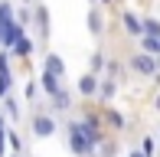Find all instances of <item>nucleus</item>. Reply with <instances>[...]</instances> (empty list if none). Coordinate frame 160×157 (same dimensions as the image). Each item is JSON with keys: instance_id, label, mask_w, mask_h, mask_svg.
Returning a JSON list of instances; mask_svg holds the SVG:
<instances>
[{"instance_id": "21", "label": "nucleus", "mask_w": 160, "mask_h": 157, "mask_svg": "<svg viewBox=\"0 0 160 157\" xmlns=\"http://www.w3.org/2000/svg\"><path fill=\"white\" fill-rule=\"evenodd\" d=\"M0 157H7V121L0 115Z\"/></svg>"}, {"instance_id": "22", "label": "nucleus", "mask_w": 160, "mask_h": 157, "mask_svg": "<svg viewBox=\"0 0 160 157\" xmlns=\"http://www.w3.org/2000/svg\"><path fill=\"white\" fill-rule=\"evenodd\" d=\"M141 151L147 154V157H154V154H157V141H154V138H144V144H141Z\"/></svg>"}, {"instance_id": "30", "label": "nucleus", "mask_w": 160, "mask_h": 157, "mask_svg": "<svg viewBox=\"0 0 160 157\" xmlns=\"http://www.w3.org/2000/svg\"><path fill=\"white\" fill-rule=\"evenodd\" d=\"M157 144H160V131H157Z\"/></svg>"}, {"instance_id": "24", "label": "nucleus", "mask_w": 160, "mask_h": 157, "mask_svg": "<svg viewBox=\"0 0 160 157\" xmlns=\"http://www.w3.org/2000/svg\"><path fill=\"white\" fill-rule=\"evenodd\" d=\"M7 141H10L13 151H20V134H17V131H10V128H7Z\"/></svg>"}, {"instance_id": "18", "label": "nucleus", "mask_w": 160, "mask_h": 157, "mask_svg": "<svg viewBox=\"0 0 160 157\" xmlns=\"http://www.w3.org/2000/svg\"><path fill=\"white\" fill-rule=\"evenodd\" d=\"M10 89H13V72H3L0 75V98L10 95Z\"/></svg>"}, {"instance_id": "1", "label": "nucleus", "mask_w": 160, "mask_h": 157, "mask_svg": "<svg viewBox=\"0 0 160 157\" xmlns=\"http://www.w3.org/2000/svg\"><path fill=\"white\" fill-rule=\"evenodd\" d=\"M65 141H69V151L75 154V157H95V147L88 144V141L82 138V131H78V124H75V118L65 124Z\"/></svg>"}, {"instance_id": "27", "label": "nucleus", "mask_w": 160, "mask_h": 157, "mask_svg": "<svg viewBox=\"0 0 160 157\" xmlns=\"http://www.w3.org/2000/svg\"><path fill=\"white\" fill-rule=\"evenodd\" d=\"M114 3V0H98V7H111Z\"/></svg>"}, {"instance_id": "23", "label": "nucleus", "mask_w": 160, "mask_h": 157, "mask_svg": "<svg viewBox=\"0 0 160 157\" xmlns=\"http://www.w3.org/2000/svg\"><path fill=\"white\" fill-rule=\"evenodd\" d=\"M10 59H13V56L7 53V49H0V75H3V72H10Z\"/></svg>"}, {"instance_id": "25", "label": "nucleus", "mask_w": 160, "mask_h": 157, "mask_svg": "<svg viewBox=\"0 0 160 157\" xmlns=\"http://www.w3.org/2000/svg\"><path fill=\"white\" fill-rule=\"evenodd\" d=\"M23 92H26V102H33V95H36V82H26Z\"/></svg>"}, {"instance_id": "6", "label": "nucleus", "mask_w": 160, "mask_h": 157, "mask_svg": "<svg viewBox=\"0 0 160 157\" xmlns=\"http://www.w3.org/2000/svg\"><path fill=\"white\" fill-rule=\"evenodd\" d=\"M98 82H101V78H98L95 72H85V75H78L75 92H78V95H85V98H92V95H98Z\"/></svg>"}, {"instance_id": "13", "label": "nucleus", "mask_w": 160, "mask_h": 157, "mask_svg": "<svg viewBox=\"0 0 160 157\" xmlns=\"http://www.w3.org/2000/svg\"><path fill=\"white\" fill-rule=\"evenodd\" d=\"M36 30H39L42 39L49 36V10H46L42 3H36Z\"/></svg>"}, {"instance_id": "26", "label": "nucleus", "mask_w": 160, "mask_h": 157, "mask_svg": "<svg viewBox=\"0 0 160 157\" xmlns=\"http://www.w3.org/2000/svg\"><path fill=\"white\" fill-rule=\"evenodd\" d=\"M128 157H147L144 151H128Z\"/></svg>"}, {"instance_id": "2", "label": "nucleus", "mask_w": 160, "mask_h": 157, "mask_svg": "<svg viewBox=\"0 0 160 157\" xmlns=\"http://www.w3.org/2000/svg\"><path fill=\"white\" fill-rule=\"evenodd\" d=\"M128 66H131V72H137L141 78H157L160 75V59H154L147 53H134L128 59Z\"/></svg>"}, {"instance_id": "29", "label": "nucleus", "mask_w": 160, "mask_h": 157, "mask_svg": "<svg viewBox=\"0 0 160 157\" xmlns=\"http://www.w3.org/2000/svg\"><path fill=\"white\" fill-rule=\"evenodd\" d=\"M88 3H95V7H98V0H88Z\"/></svg>"}, {"instance_id": "11", "label": "nucleus", "mask_w": 160, "mask_h": 157, "mask_svg": "<svg viewBox=\"0 0 160 157\" xmlns=\"http://www.w3.org/2000/svg\"><path fill=\"white\" fill-rule=\"evenodd\" d=\"M49 102H52V111H59V115H65V111L72 108V95H69V89H62V92H56V95L49 98Z\"/></svg>"}, {"instance_id": "31", "label": "nucleus", "mask_w": 160, "mask_h": 157, "mask_svg": "<svg viewBox=\"0 0 160 157\" xmlns=\"http://www.w3.org/2000/svg\"><path fill=\"white\" fill-rule=\"evenodd\" d=\"M13 157H23V154H13Z\"/></svg>"}, {"instance_id": "12", "label": "nucleus", "mask_w": 160, "mask_h": 157, "mask_svg": "<svg viewBox=\"0 0 160 157\" xmlns=\"http://www.w3.org/2000/svg\"><path fill=\"white\" fill-rule=\"evenodd\" d=\"M101 30H105V13H101L98 7H92V13H88V33H92V36H101Z\"/></svg>"}, {"instance_id": "4", "label": "nucleus", "mask_w": 160, "mask_h": 157, "mask_svg": "<svg viewBox=\"0 0 160 157\" xmlns=\"http://www.w3.org/2000/svg\"><path fill=\"white\" fill-rule=\"evenodd\" d=\"M56 115H49V111H33L30 115V131L36 134V138H52L56 134Z\"/></svg>"}, {"instance_id": "7", "label": "nucleus", "mask_w": 160, "mask_h": 157, "mask_svg": "<svg viewBox=\"0 0 160 157\" xmlns=\"http://www.w3.org/2000/svg\"><path fill=\"white\" fill-rule=\"evenodd\" d=\"M121 23H124V33H128V36H137V39L144 36V20L137 17V13L124 10V13H121Z\"/></svg>"}, {"instance_id": "9", "label": "nucleus", "mask_w": 160, "mask_h": 157, "mask_svg": "<svg viewBox=\"0 0 160 157\" xmlns=\"http://www.w3.org/2000/svg\"><path fill=\"white\" fill-rule=\"evenodd\" d=\"M39 85H42V92H46L49 98H52L56 92H62V89H65V85H62V78H56L52 72H42V75H39Z\"/></svg>"}, {"instance_id": "32", "label": "nucleus", "mask_w": 160, "mask_h": 157, "mask_svg": "<svg viewBox=\"0 0 160 157\" xmlns=\"http://www.w3.org/2000/svg\"><path fill=\"white\" fill-rule=\"evenodd\" d=\"M0 30H3V26H0Z\"/></svg>"}, {"instance_id": "14", "label": "nucleus", "mask_w": 160, "mask_h": 157, "mask_svg": "<svg viewBox=\"0 0 160 157\" xmlns=\"http://www.w3.org/2000/svg\"><path fill=\"white\" fill-rule=\"evenodd\" d=\"M114 92H118V82H114V78H101L98 82V95H101V102H105V108H108V98H111Z\"/></svg>"}, {"instance_id": "5", "label": "nucleus", "mask_w": 160, "mask_h": 157, "mask_svg": "<svg viewBox=\"0 0 160 157\" xmlns=\"http://www.w3.org/2000/svg\"><path fill=\"white\" fill-rule=\"evenodd\" d=\"M23 36H26V26L20 23L17 17H13L10 23H3V30H0V49H7V53H10V49L17 46Z\"/></svg>"}, {"instance_id": "3", "label": "nucleus", "mask_w": 160, "mask_h": 157, "mask_svg": "<svg viewBox=\"0 0 160 157\" xmlns=\"http://www.w3.org/2000/svg\"><path fill=\"white\" fill-rule=\"evenodd\" d=\"M75 124H78L82 138L88 141L92 147H101V144H105V131H101V121H98L95 115H82V118H75Z\"/></svg>"}, {"instance_id": "8", "label": "nucleus", "mask_w": 160, "mask_h": 157, "mask_svg": "<svg viewBox=\"0 0 160 157\" xmlns=\"http://www.w3.org/2000/svg\"><path fill=\"white\" fill-rule=\"evenodd\" d=\"M42 72H52L56 78H62V75H65V62H62V56H59V53H49L46 62H42Z\"/></svg>"}, {"instance_id": "10", "label": "nucleus", "mask_w": 160, "mask_h": 157, "mask_svg": "<svg viewBox=\"0 0 160 157\" xmlns=\"http://www.w3.org/2000/svg\"><path fill=\"white\" fill-rule=\"evenodd\" d=\"M36 53V43L30 39V36H23V39H20L17 43V46H13L10 49V56H17V59H30V56Z\"/></svg>"}, {"instance_id": "17", "label": "nucleus", "mask_w": 160, "mask_h": 157, "mask_svg": "<svg viewBox=\"0 0 160 157\" xmlns=\"http://www.w3.org/2000/svg\"><path fill=\"white\" fill-rule=\"evenodd\" d=\"M10 20H13V3L10 0H0V26L10 23Z\"/></svg>"}, {"instance_id": "15", "label": "nucleus", "mask_w": 160, "mask_h": 157, "mask_svg": "<svg viewBox=\"0 0 160 157\" xmlns=\"http://www.w3.org/2000/svg\"><path fill=\"white\" fill-rule=\"evenodd\" d=\"M144 36L160 39V20H157V17H147V20H144Z\"/></svg>"}, {"instance_id": "28", "label": "nucleus", "mask_w": 160, "mask_h": 157, "mask_svg": "<svg viewBox=\"0 0 160 157\" xmlns=\"http://www.w3.org/2000/svg\"><path fill=\"white\" fill-rule=\"evenodd\" d=\"M154 108H157V111H160V92H157V98H154Z\"/></svg>"}, {"instance_id": "16", "label": "nucleus", "mask_w": 160, "mask_h": 157, "mask_svg": "<svg viewBox=\"0 0 160 157\" xmlns=\"http://www.w3.org/2000/svg\"><path fill=\"white\" fill-rule=\"evenodd\" d=\"M108 66V59H105V53H92V59H88V72H101V69Z\"/></svg>"}, {"instance_id": "20", "label": "nucleus", "mask_w": 160, "mask_h": 157, "mask_svg": "<svg viewBox=\"0 0 160 157\" xmlns=\"http://www.w3.org/2000/svg\"><path fill=\"white\" fill-rule=\"evenodd\" d=\"M105 118L111 121V128H118V131H121V128H124V118H121V115H118V111H114V108H105Z\"/></svg>"}, {"instance_id": "19", "label": "nucleus", "mask_w": 160, "mask_h": 157, "mask_svg": "<svg viewBox=\"0 0 160 157\" xmlns=\"http://www.w3.org/2000/svg\"><path fill=\"white\" fill-rule=\"evenodd\" d=\"M3 108H7V115H10V118H20V102H17V98L7 95V98H3Z\"/></svg>"}]
</instances>
